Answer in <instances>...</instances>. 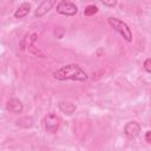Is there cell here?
Wrapping results in <instances>:
<instances>
[{
	"mask_svg": "<svg viewBox=\"0 0 151 151\" xmlns=\"http://www.w3.org/2000/svg\"><path fill=\"white\" fill-rule=\"evenodd\" d=\"M53 78L57 80H76V81H86L88 76L78 64H67L53 72Z\"/></svg>",
	"mask_w": 151,
	"mask_h": 151,
	"instance_id": "6da1fadb",
	"label": "cell"
},
{
	"mask_svg": "<svg viewBox=\"0 0 151 151\" xmlns=\"http://www.w3.org/2000/svg\"><path fill=\"white\" fill-rule=\"evenodd\" d=\"M107 22H109V25H110L116 32H118L127 42H131V41H132V32H131L129 25H127L125 21H123V20H120V19H118V18H114V17H109V18H107Z\"/></svg>",
	"mask_w": 151,
	"mask_h": 151,
	"instance_id": "7a4b0ae2",
	"label": "cell"
},
{
	"mask_svg": "<svg viewBox=\"0 0 151 151\" xmlns=\"http://www.w3.org/2000/svg\"><path fill=\"white\" fill-rule=\"evenodd\" d=\"M57 12L65 17H73L78 13V7L70 0H60L57 4Z\"/></svg>",
	"mask_w": 151,
	"mask_h": 151,
	"instance_id": "3957f363",
	"label": "cell"
},
{
	"mask_svg": "<svg viewBox=\"0 0 151 151\" xmlns=\"http://www.w3.org/2000/svg\"><path fill=\"white\" fill-rule=\"evenodd\" d=\"M60 125V118L54 113H48L44 117V126L45 130L50 133H54Z\"/></svg>",
	"mask_w": 151,
	"mask_h": 151,
	"instance_id": "277c9868",
	"label": "cell"
},
{
	"mask_svg": "<svg viewBox=\"0 0 151 151\" xmlns=\"http://www.w3.org/2000/svg\"><path fill=\"white\" fill-rule=\"evenodd\" d=\"M55 4H57V0H42V1L38 5V7H37V9H35L34 17L38 18V19L45 17V15L52 9V7H53Z\"/></svg>",
	"mask_w": 151,
	"mask_h": 151,
	"instance_id": "5b68a950",
	"label": "cell"
},
{
	"mask_svg": "<svg viewBox=\"0 0 151 151\" xmlns=\"http://www.w3.org/2000/svg\"><path fill=\"white\" fill-rule=\"evenodd\" d=\"M140 130H142L140 125L137 122H134V120L127 122L125 124V126H124V133H125V136L127 138H131V139L138 137L139 133H140Z\"/></svg>",
	"mask_w": 151,
	"mask_h": 151,
	"instance_id": "8992f818",
	"label": "cell"
},
{
	"mask_svg": "<svg viewBox=\"0 0 151 151\" xmlns=\"http://www.w3.org/2000/svg\"><path fill=\"white\" fill-rule=\"evenodd\" d=\"M6 109H7L9 112H12V113L20 114V113L24 111V105H22L21 100H19L18 98H11V99L7 100Z\"/></svg>",
	"mask_w": 151,
	"mask_h": 151,
	"instance_id": "52a82bcc",
	"label": "cell"
},
{
	"mask_svg": "<svg viewBox=\"0 0 151 151\" xmlns=\"http://www.w3.org/2000/svg\"><path fill=\"white\" fill-rule=\"evenodd\" d=\"M58 107H59V110H60L64 114H66V116H71V114L74 113L76 110H77V106H76L73 103L67 101V100H60V101L58 103Z\"/></svg>",
	"mask_w": 151,
	"mask_h": 151,
	"instance_id": "ba28073f",
	"label": "cell"
},
{
	"mask_svg": "<svg viewBox=\"0 0 151 151\" xmlns=\"http://www.w3.org/2000/svg\"><path fill=\"white\" fill-rule=\"evenodd\" d=\"M31 12V4L29 2H22L14 12V18L15 19H22L28 15V13Z\"/></svg>",
	"mask_w": 151,
	"mask_h": 151,
	"instance_id": "9c48e42d",
	"label": "cell"
},
{
	"mask_svg": "<svg viewBox=\"0 0 151 151\" xmlns=\"http://www.w3.org/2000/svg\"><path fill=\"white\" fill-rule=\"evenodd\" d=\"M33 123L34 120L31 116H21L15 120V124L22 129H31L33 126Z\"/></svg>",
	"mask_w": 151,
	"mask_h": 151,
	"instance_id": "30bf717a",
	"label": "cell"
},
{
	"mask_svg": "<svg viewBox=\"0 0 151 151\" xmlns=\"http://www.w3.org/2000/svg\"><path fill=\"white\" fill-rule=\"evenodd\" d=\"M27 47H28V51H29L32 54L38 55V57H41V58H45V57H46V53H45V52H44L41 48L37 47V46L34 45V42H29Z\"/></svg>",
	"mask_w": 151,
	"mask_h": 151,
	"instance_id": "8fae6325",
	"label": "cell"
},
{
	"mask_svg": "<svg viewBox=\"0 0 151 151\" xmlns=\"http://www.w3.org/2000/svg\"><path fill=\"white\" fill-rule=\"evenodd\" d=\"M98 12V7L96 5H87L84 9V14L86 17H91V15H94L96 13Z\"/></svg>",
	"mask_w": 151,
	"mask_h": 151,
	"instance_id": "7c38bea8",
	"label": "cell"
},
{
	"mask_svg": "<svg viewBox=\"0 0 151 151\" xmlns=\"http://www.w3.org/2000/svg\"><path fill=\"white\" fill-rule=\"evenodd\" d=\"M143 67H144V70H145L146 73H151V59L150 58H147V59L144 60Z\"/></svg>",
	"mask_w": 151,
	"mask_h": 151,
	"instance_id": "4fadbf2b",
	"label": "cell"
},
{
	"mask_svg": "<svg viewBox=\"0 0 151 151\" xmlns=\"http://www.w3.org/2000/svg\"><path fill=\"white\" fill-rule=\"evenodd\" d=\"M64 33H65V29L63 27H57L54 29V35L58 38V39H61L64 37Z\"/></svg>",
	"mask_w": 151,
	"mask_h": 151,
	"instance_id": "5bb4252c",
	"label": "cell"
},
{
	"mask_svg": "<svg viewBox=\"0 0 151 151\" xmlns=\"http://www.w3.org/2000/svg\"><path fill=\"white\" fill-rule=\"evenodd\" d=\"M99 1L107 7H114L117 5V0H99Z\"/></svg>",
	"mask_w": 151,
	"mask_h": 151,
	"instance_id": "9a60e30c",
	"label": "cell"
},
{
	"mask_svg": "<svg viewBox=\"0 0 151 151\" xmlns=\"http://www.w3.org/2000/svg\"><path fill=\"white\" fill-rule=\"evenodd\" d=\"M145 142H146L147 144L151 143V131H150V130L146 131V133H145Z\"/></svg>",
	"mask_w": 151,
	"mask_h": 151,
	"instance_id": "2e32d148",
	"label": "cell"
},
{
	"mask_svg": "<svg viewBox=\"0 0 151 151\" xmlns=\"http://www.w3.org/2000/svg\"><path fill=\"white\" fill-rule=\"evenodd\" d=\"M35 39H37V34H35V33H33V34H32V38H31V42H34V41H35Z\"/></svg>",
	"mask_w": 151,
	"mask_h": 151,
	"instance_id": "e0dca14e",
	"label": "cell"
}]
</instances>
